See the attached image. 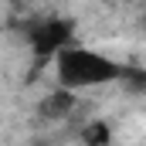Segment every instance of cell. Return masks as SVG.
<instances>
[{
	"instance_id": "1",
	"label": "cell",
	"mask_w": 146,
	"mask_h": 146,
	"mask_svg": "<svg viewBox=\"0 0 146 146\" xmlns=\"http://www.w3.org/2000/svg\"><path fill=\"white\" fill-rule=\"evenodd\" d=\"M54 75H58V88L75 95L82 88H99V85L119 82L126 75V68L119 61H112L109 54H102V51L68 44L54 54Z\"/></svg>"
},
{
	"instance_id": "2",
	"label": "cell",
	"mask_w": 146,
	"mask_h": 146,
	"mask_svg": "<svg viewBox=\"0 0 146 146\" xmlns=\"http://www.w3.org/2000/svg\"><path fill=\"white\" fill-rule=\"evenodd\" d=\"M27 37H31V48L37 58H54L61 48L72 44V21H58V17L37 21L27 27Z\"/></svg>"
},
{
	"instance_id": "3",
	"label": "cell",
	"mask_w": 146,
	"mask_h": 146,
	"mask_svg": "<svg viewBox=\"0 0 146 146\" xmlns=\"http://www.w3.org/2000/svg\"><path fill=\"white\" fill-rule=\"evenodd\" d=\"M75 106V95L72 92H65V88H54L51 95H44V102H41V115L44 119H61V115H68Z\"/></svg>"
},
{
	"instance_id": "4",
	"label": "cell",
	"mask_w": 146,
	"mask_h": 146,
	"mask_svg": "<svg viewBox=\"0 0 146 146\" xmlns=\"http://www.w3.org/2000/svg\"><path fill=\"white\" fill-rule=\"evenodd\" d=\"M85 143H88V146H106V143H109V126H106V122L85 126Z\"/></svg>"
}]
</instances>
